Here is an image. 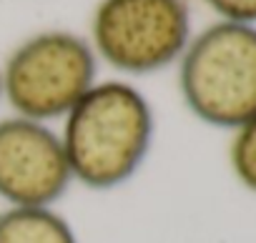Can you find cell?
<instances>
[{
  "mask_svg": "<svg viewBox=\"0 0 256 243\" xmlns=\"http://www.w3.org/2000/svg\"><path fill=\"white\" fill-rule=\"evenodd\" d=\"M186 0H98L90 45L120 75H151L176 65L191 40Z\"/></svg>",
  "mask_w": 256,
  "mask_h": 243,
  "instance_id": "277c9868",
  "label": "cell"
},
{
  "mask_svg": "<svg viewBox=\"0 0 256 243\" xmlns=\"http://www.w3.org/2000/svg\"><path fill=\"white\" fill-rule=\"evenodd\" d=\"M178 65V93L204 126L236 131L256 118V25L216 20L191 35Z\"/></svg>",
  "mask_w": 256,
  "mask_h": 243,
  "instance_id": "7a4b0ae2",
  "label": "cell"
},
{
  "mask_svg": "<svg viewBox=\"0 0 256 243\" xmlns=\"http://www.w3.org/2000/svg\"><path fill=\"white\" fill-rule=\"evenodd\" d=\"M73 183L116 191L146 166L156 141V113L126 78L98 80L58 123Z\"/></svg>",
  "mask_w": 256,
  "mask_h": 243,
  "instance_id": "6da1fadb",
  "label": "cell"
},
{
  "mask_svg": "<svg viewBox=\"0 0 256 243\" xmlns=\"http://www.w3.org/2000/svg\"><path fill=\"white\" fill-rule=\"evenodd\" d=\"M0 78L10 113L58 126L98 83V55L78 33L40 30L10 50Z\"/></svg>",
  "mask_w": 256,
  "mask_h": 243,
  "instance_id": "3957f363",
  "label": "cell"
},
{
  "mask_svg": "<svg viewBox=\"0 0 256 243\" xmlns=\"http://www.w3.org/2000/svg\"><path fill=\"white\" fill-rule=\"evenodd\" d=\"M228 166L236 181L246 191L256 193V118L234 131L228 146Z\"/></svg>",
  "mask_w": 256,
  "mask_h": 243,
  "instance_id": "52a82bcc",
  "label": "cell"
},
{
  "mask_svg": "<svg viewBox=\"0 0 256 243\" xmlns=\"http://www.w3.org/2000/svg\"><path fill=\"white\" fill-rule=\"evenodd\" d=\"M218 20L256 25V0H204Z\"/></svg>",
  "mask_w": 256,
  "mask_h": 243,
  "instance_id": "ba28073f",
  "label": "cell"
},
{
  "mask_svg": "<svg viewBox=\"0 0 256 243\" xmlns=\"http://www.w3.org/2000/svg\"><path fill=\"white\" fill-rule=\"evenodd\" d=\"M0 105H3V78H0Z\"/></svg>",
  "mask_w": 256,
  "mask_h": 243,
  "instance_id": "9c48e42d",
  "label": "cell"
},
{
  "mask_svg": "<svg viewBox=\"0 0 256 243\" xmlns=\"http://www.w3.org/2000/svg\"><path fill=\"white\" fill-rule=\"evenodd\" d=\"M73 176L58 126L0 115V201L3 206H58Z\"/></svg>",
  "mask_w": 256,
  "mask_h": 243,
  "instance_id": "5b68a950",
  "label": "cell"
},
{
  "mask_svg": "<svg viewBox=\"0 0 256 243\" xmlns=\"http://www.w3.org/2000/svg\"><path fill=\"white\" fill-rule=\"evenodd\" d=\"M0 243H80V236L58 206H3Z\"/></svg>",
  "mask_w": 256,
  "mask_h": 243,
  "instance_id": "8992f818",
  "label": "cell"
}]
</instances>
